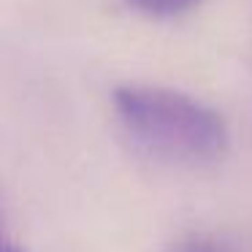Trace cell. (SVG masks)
Returning a JSON list of instances; mask_svg holds the SVG:
<instances>
[{"mask_svg": "<svg viewBox=\"0 0 252 252\" xmlns=\"http://www.w3.org/2000/svg\"><path fill=\"white\" fill-rule=\"evenodd\" d=\"M125 133L176 165H212L228 152V125L212 106L158 84H122L111 95Z\"/></svg>", "mask_w": 252, "mask_h": 252, "instance_id": "6da1fadb", "label": "cell"}, {"mask_svg": "<svg viewBox=\"0 0 252 252\" xmlns=\"http://www.w3.org/2000/svg\"><path fill=\"white\" fill-rule=\"evenodd\" d=\"M127 3L149 17H176V14L195 8L201 0H127Z\"/></svg>", "mask_w": 252, "mask_h": 252, "instance_id": "7a4b0ae2", "label": "cell"}, {"mask_svg": "<svg viewBox=\"0 0 252 252\" xmlns=\"http://www.w3.org/2000/svg\"><path fill=\"white\" fill-rule=\"evenodd\" d=\"M176 252H214L209 244H187V247H182V250H176Z\"/></svg>", "mask_w": 252, "mask_h": 252, "instance_id": "3957f363", "label": "cell"}, {"mask_svg": "<svg viewBox=\"0 0 252 252\" xmlns=\"http://www.w3.org/2000/svg\"><path fill=\"white\" fill-rule=\"evenodd\" d=\"M3 252H25V250H19V247H11V244H6V247H3Z\"/></svg>", "mask_w": 252, "mask_h": 252, "instance_id": "277c9868", "label": "cell"}]
</instances>
